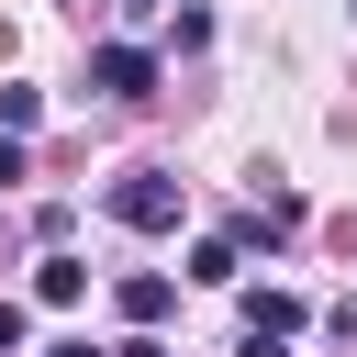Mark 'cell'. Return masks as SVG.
Here are the masks:
<instances>
[{
	"label": "cell",
	"instance_id": "cell-2",
	"mask_svg": "<svg viewBox=\"0 0 357 357\" xmlns=\"http://www.w3.org/2000/svg\"><path fill=\"white\" fill-rule=\"evenodd\" d=\"M89 89H100V100H145V89H156V56H145V45H100V56H89Z\"/></svg>",
	"mask_w": 357,
	"mask_h": 357
},
{
	"label": "cell",
	"instance_id": "cell-7",
	"mask_svg": "<svg viewBox=\"0 0 357 357\" xmlns=\"http://www.w3.org/2000/svg\"><path fill=\"white\" fill-rule=\"evenodd\" d=\"M33 112H45V89H22V78H11V89H0V134H33Z\"/></svg>",
	"mask_w": 357,
	"mask_h": 357
},
{
	"label": "cell",
	"instance_id": "cell-10",
	"mask_svg": "<svg viewBox=\"0 0 357 357\" xmlns=\"http://www.w3.org/2000/svg\"><path fill=\"white\" fill-rule=\"evenodd\" d=\"M45 357H100V346H45Z\"/></svg>",
	"mask_w": 357,
	"mask_h": 357
},
{
	"label": "cell",
	"instance_id": "cell-5",
	"mask_svg": "<svg viewBox=\"0 0 357 357\" xmlns=\"http://www.w3.org/2000/svg\"><path fill=\"white\" fill-rule=\"evenodd\" d=\"M167 301H178V290H167L156 268H134V279H123V324H167Z\"/></svg>",
	"mask_w": 357,
	"mask_h": 357
},
{
	"label": "cell",
	"instance_id": "cell-9",
	"mask_svg": "<svg viewBox=\"0 0 357 357\" xmlns=\"http://www.w3.org/2000/svg\"><path fill=\"white\" fill-rule=\"evenodd\" d=\"M22 167H33V156H22V134H0V178H22Z\"/></svg>",
	"mask_w": 357,
	"mask_h": 357
},
{
	"label": "cell",
	"instance_id": "cell-6",
	"mask_svg": "<svg viewBox=\"0 0 357 357\" xmlns=\"http://www.w3.org/2000/svg\"><path fill=\"white\" fill-rule=\"evenodd\" d=\"M245 335H301V301L290 290H245Z\"/></svg>",
	"mask_w": 357,
	"mask_h": 357
},
{
	"label": "cell",
	"instance_id": "cell-1",
	"mask_svg": "<svg viewBox=\"0 0 357 357\" xmlns=\"http://www.w3.org/2000/svg\"><path fill=\"white\" fill-rule=\"evenodd\" d=\"M178 212H190V190H178L167 167H123V178H112V223H134V234H178Z\"/></svg>",
	"mask_w": 357,
	"mask_h": 357
},
{
	"label": "cell",
	"instance_id": "cell-4",
	"mask_svg": "<svg viewBox=\"0 0 357 357\" xmlns=\"http://www.w3.org/2000/svg\"><path fill=\"white\" fill-rule=\"evenodd\" d=\"M78 290H89V268H78L67 245H45V268H33V301H56V312H67Z\"/></svg>",
	"mask_w": 357,
	"mask_h": 357
},
{
	"label": "cell",
	"instance_id": "cell-3",
	"mask_svg": "<svg viewBox=\"0 0 357 357\" xmlns=\"http://www.w3.org/2000/svg\"><path fill=\"white\" fill-rule=\"evenodd\" d=\"M190 279H201V290H234V279H245V245H234V234L190 245Z\"/></svg>",
	"mask_w": 357,
	"mask_h": 357
},
{
	"label": "cell",
	"instance_id": "cell-8",
	"mask_svg": "<svg viewBox=\"0 0 357 357\" xmlns=\"http://www.w3.org/2000/svg\"><path fill=\"white\" fill-rule=\"evenodd\" d=\"M0 357H22V301H0Z\"/></svg>",
	"mask_w": 357,
	"mask_h": 357
}]
</instances>
